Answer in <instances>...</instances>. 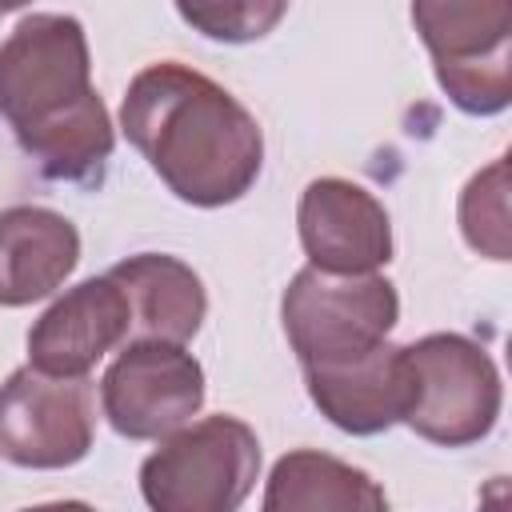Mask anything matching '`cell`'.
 <instances>
[{"label": "cell", "mask_w": 512, "mask_h": 512, "mask_svg": "<svg viewBox=\"0 0 512 512\" xmlns=\"http://www.w3.org/2000/svg\"><path fill=\"white\" fill-rule=\"evenodd\" d=\"M120 128L148 168L196 208L240 200L264 164L256 116L216 80L176 60L132 76Z\"/></svg>", "instance_id": "obj_1"}, {"label": "cell", "mask_w": 512, "mask_h": 512, "mask_svg": "<svg viewBox=\"0 0 512 512\" xmlns=\"http://www.w3.org/2000/svg\"><path fill=\"white\" fill-rule=\"evenodd\" d=\"M0 116L40 176L92 184L116 132L92 88L88 36L76 16L32 12L0 44Z\"/></svg>", "instance_id": "obj_2"}, {"label": "cell", "mask_w": 512, "mask_h": 512, "mask_svg": "<svg viewBox=\"0 0 512 512\" xmlns=\"http://www.w3.org/2000/svg\"><path fill=\"white\" fill-rule=\"evenodd\" d=\"M280 316L300 368H324L384 344L400 316V296L376 272H324L308 264L292 276Z\"/></svg>", "instance_id": "obj_3"}, {"label": "cell", "mask_w": 512, "mask_h": 512, "mask_svg": "<svg viewBox=\"0 0 512 512\" xmlns=\"http://www.w3.org/2000/svg\"><path fill=\"white\" fill-rule=\"evenodd\" d=\"M404 424L444 448L476 444L500 416V372L492 356L456 332H432L404 344Z\"/></svg>", "instance_id": "obj_4"}, {"label": "cell", "mask_w": 512, "mask_h": 512, "mask_svg": "<svg viewBox=\"0 0 512 512\" xmlns=\"http://www.w3.org/2000/svg\"><path fill=\"white\" fill-rule=\"evenodd\" d=\"M260 476V440L236 416L176 428L140 464V492L156 512H232Z\"/></svg>", "instance_id": "obj_5"}, {"label": "cell", "mask_w": 512, "mask_h": 512, "mask_svg": "<svg viewBox=\"0 0 512 512\" xmlns=\"http://www.w3.org/2000/svg\"><path fill=\"white\" fill-rule=\"evenodd\" d=\"M436 80L460 112L496 116L512 100V0H412Z\"/></svg>", "instance_id": "obj_6"}, {"label": "cell", "mask_w": 512, "mask_h": 512, "mask_svg": "<svg viewBox=\"0 0 512 512\" xmlns=\"http://www.w3.org/2000/svg\"><path fill=\"white\" fill-rule=\"evenodd\" d=\"M96 436V392L84 376H56L36 364L0 384V456L16 468H68Z\"/></svg>", "instance_id": "obj_7"}, {"label": "cell", "mask_w": 512, "mask_h": 512, "mask_svg": "<svg viewBox=\"0 0 512 512\" xmlns=\"http://www.w3.org/2000/svg\"><path fill=\"white\" fill-rule=\"evenodd\" d=\"M108 424L128 440H164L204 404V368L184 344L132 340L100 380Z\"/></svg>", "instance_id": "obj_8"}, {"label": "cell", "mask_w": 512, "mask_h": 512, "mask_svg": "<svg viewBox=\"0 0 512 512\" xmlns=\"http://www.w3.org/2000/svg\"><path fill=\"white\" fill-rule=\"evenodd\" d=\"M300 244L312 268L324 272H376L392 260V224L384 204L340 176H320L304 188L300 208Z\"/></svg>", "instance_id": "obj_9"}, {"label": "cell", "mask_w": 512, "mask_h": 512, "mask_svg": "<svg viewBox=\"0 0 512 512\" xmlns=\"http://www.w3.org/2000/svg\"><path fill=\"white\" fill-rule=\"evenodd\" d=\"M116 344H128V300L112 276H92L32 324L28 364L56 376H84Z\"/></svg>", "instance_id": "obj_10"}, {"label": "cell", "mask_w": 512, "mask_h": 512, "mask_svg": "<svg viewBox=\"0 0 512 512\" xmlns=\"http://www.w3.org/2000/svg\"><path fill=\"white\" fill-rule=\"evenodd\" d=\"M304 384L320 416H328L340 432L376 436L404 416V400H408L404 348L384 340L356 360L304 368Z\"/></svg>", "instance_id": "obj_11"}, {"label": "cell", "mask_w": 512, "mask_h": 512, "mask_svg": "<svg viewBox=\"0 0 512 512\" xmlns=\"http://www.w3.org/2000/svg\"><path fill=\"white\" fill-rule=\"evenodd\" d=\"M80 260V232L68 216L36 204L0 212V304L20 308L52 296Z\"/></svg>", "instance_id": "obj_12"}, {"label": "cell", "mask_w": 512, "mask_h": 512, "mask_svg": "<svg viewBox=\"0 0 512 512\" xmlns=\"http://www.w3.org/2000/svg\"><path fill=\"white\" fill-rule=\"evenodd\" d=\"M128 300V344L132 340H168L188 344L200 332L208 296L200 276L164 252H140L120 260L108 272Z\"/></svg>", "instance_id": "obj_13"}, {"label": "cell", "mask_w": 512, "mask_h": 512, "mask_svg": "<svg viewBox=\"0 0 512 512\" xmlns=\"http://www.w3.org/2000/svg\"><path fill=\"white\" fill-rule=\"evenodd\" d=\"M384 504L388 496L368 472L312 448L280 456L264 492L268 512H380Z\"/></svg>", "instance_id": "obj_14"}, {"label": "cell", "mask_w": 512, "mask_h": 512, "mask_svg": "<svg viewBox=\"0 0 512 512\" xmlns=\"http://www.w3.org/2000/svg\"><path fill=\"white\" fill-rule=\"evenodd\" d=\"M464 240L492 260H508V160H492L476 172L460 196Z\"/></svg>", "instance_id": "obj_15"}, {"label": "cell", "mask_w": 512, "mask_h": 512, "mask_svg": "<svg viewBox=\"0 0 512 512\" xmlns=\"http://www.w3.org/2000/svg\"><path fill=\"white\" fill-rule=\"evenodd\" d=\"M176 12L192 32L220 44L264 40L288 12V0H176Z\"/></svg>", "instance_id": "obj_16"}, {"label": "cell", "mask_w": 512, "mask_h": 512, "mask_svg": "<svg viewBox=\"0 0 512 512\" xmlns=\"http://www.w3.org/2000/svg\"><path fill=\"white\" fill-rule=\"evenodd\" d=\"M28 0H0V16H8V12H16V8H24Z\"/></svg>", "instance_id": "obj_17"}]
</instances>
